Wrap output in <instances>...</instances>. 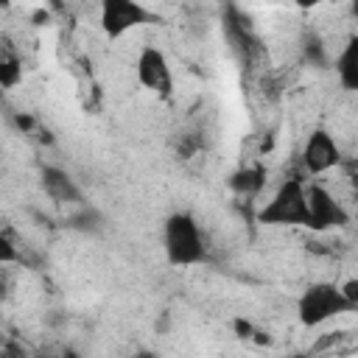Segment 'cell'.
I'll list each match as a JSON object with an SVG mask.
<instances>
[{
	"label": "cell",
	"mask_w": 358,
	"mask_h": 358,
	"mask_svg": "<svg viewBox=\"0 0 358 358\" xmlns=\"http://www.w3.org/2000/svg\"><path fill=\"white\" fill-rule=\"evenodd\" d=\"M162 249L171 266H196L204 263L207 257V246H204V235L199 221L190 213H171L162 224Z\"/></svg>",
	"instance_id": "obj_1"
},
{
	"label": "cell",
	"mask_w": 358,
	"mask_h": 358,
	"mask_svg": "<svg viewBox=\"0 0 358 358\" xmlns=\"http://www.w3.org/2000/svg\"><path fill=\"white\" fill-rule=\"evenodd\" d=\"M257 224L263 227H308V187L302 179H285L274 196L257 210Z\"/></svg>",
	"instance_id": "obj_2"
},
{
	"label": "cell",
	"mask_w": 358,
	"mask_h": 358,
	"mask_svg": "<svg viewBox=\"0 0 358 358\" xmlns=\"http://www.w3.org/2000/svg\"><path fill=\"white\" fill-rule=\"evenodd\" d=\"M358 310L336 282H310L296 299V316L305 327H319L336 316Z\"/></svg>",
	"instance_id": "obj_3"
},
{
	"label": "cell",
	"mask_w": 358,
	"mask_h": 358,
	"mask_svg": "<svg viewBox=\"0 0 358 358\" xmlns=\"http://www.w3.org/2000/svg\"><path fill=\"white\" fill-rule=\"evenodd\" d=\"M151 11L134 0H103L101 3V28L109 39H120L126 31L151 22Z\"/></svg>",
	"instance_id": "obj_4"
},
{
	"label": "cell",
	"mask_w": 358,
	"mask_h": 358,
	"mask_svg": "<svg viewBox=\"0 0 358 358\" xmlns=\"http://www.w3.org/2000/svg\"><path fill=\"white\" fill-rule=\"evenodd\" d=\"M134 70H137V81H140L145 90H151V92H157V95H162V98H168V95L173 92L171 64H168V59H165V53H162L159 48L145 45V48L137 53Z\"/></svg>",
	"instance_id": "obj_5"
},
{
	"label": "cell",
	"mask_w": 358,
	"mask_h": 358,
	"mask_svg": "<svg viewBox=\"0 0 358 358\" xmlns=\"http://www.w3.org/2000/svg\"><path fill=\"white\" fill-rule=\"evenodd\" d=\"M344 224H347V213L333 199V193L322 185H310L308 187V229L327 232V229H338Z\"/></svg>",
	"instance_id": "obj_6"
},
{
	"label": "cell",
	"mask_w": 358,
	"mask_h": 358,
	"mask_svg": "<svg viewBox=\"0 0 358 358\" xmlns=\"http://www.w3.org/2000/svg\"><path fill=\"white\" fill-rule=\"evenodd\" d=\"M341 159V151L333 140V134L327 129H313L305 140V148H302V165L308 173H324L330 168H336Z\"/></svg>",
	"instance_id": "obj_7"
},
{
	"label": "cell",
	"mask_w": 358,
	"mask_h": 358,
	"mask_svg": "<svg viewBox=\"0 0 358 358\" xmlns=\"http://www.w3.org/2000/svg\"><path fill=\"white\" fill-rule=\"evenodd\" d=\"M39 185H42L45 196L56 204H81L84 201V193L76 185V179L59 165H45L39 171Z\"/></svg>",
	"instance_id": "obj_8"
},
{
	"label": "cell",
	"mask_w": 358,
	"mask_h": 358,
	"mask_svg": "<svg viewBox=\"0 0 358 358\" xmlns=\"http://www.w3.org/2000/svg\"><path fill=\"white\" fill-rule=\"evenodd\" d=\"M336 76L344 90L358 92V34H352L336 56Z\"/></svg>",
	"instance_id": "obj_9"
},
{
	"label": "cell",
	"mask_w": 358,
	"mask_h": 358,
	"mask_svg": "<svg viewBox=\"0 0 358 358\" xmlns=\"http://www.w3.org/2000/svg\"><path fill=\"white\" fill-rule=\"evenodd\" d=\"M266 185V171L263 165H249V168H241L229 176V187L241 196H255L260 187Z\"/></svg>",
	"instance_id": "obj_10"
},
{
	"label": "cell",
	"mask_w": 358,
	"mask_h": 358,
	"mask_svg": "<svg viewBox=\"0 0 358 358\" xmlns=\"http://www.w3.org/2000/svg\"><path fill=\"white\" fill-rule=\"evenodd\" d=\"M6 42V39H3ZM22 81V59L8 48V42L3 45V53H0V84L6 90L17 87Z\"/></svg>",
	"instance_id": "obj_11"
},
{
	"label": "cell",
	"mask_w": 358,
	"mask_h": 358,
	"mask_svg": "<svg viewBox=\"0 0 358 358\" xmlns=\"http://www.w3.org/2000/svg\"><path fill=\"white\" fill-rule=\"evenodd\" d=\"M67 227H70V229H78V232H90V235H95V232L103 229V215H101L98 207H87V204H81V207L67 218Z\"/></svg>",
	"instance_id": "obj_12"
},
{
	"label": "cell",
	"mask_w": 358,
	"mask_h": 358,
	"mask_svg": "<svg viewBox=\"0 0 358 358\" xmlns=\"http://www.w3.org/2000/svg\"><path fill=\"white\" fill-rule=\"evenodd\" d=\"M0 263H22V241L11 227H3L0 232Z\"/></svg>",
	"instance_id": "obj_13"
},
{
	"label": "cell",
	"mask_w": 358,
	"mask_h": 358,
	"mask_svg": "<svg viewBox=\"0 0 358 358\" xmlns=\"http://www.w3.org/2000/svg\"><path fill=\"white\" fill-rule=\"evenodd\" d=\"M305 59L308 62H313L316 67H324V45H322V39L319 36H308L305 39Z\"/></svg>",
	"instance_id": "obj_14"
},
{
	"label": "cell",
	"mask_w": 358,
	"mask_h": 358,
	"mask_svg": "<svg viewBox=\"0 0 358 358\" xmlns=\"http://www.w3.org/2000/svg\"><path fill=\"white\" fill-rule=\"evenodd\" d=\"M0 358H31V355L25 352L22 344H17L14 338H6L3 341V350H0Z\"/></svg>",
	"instance_id": "obj_15"
},
{
	"label": "cell",
	"mask_w": 358,
	"mask_h": 358,
	"mask_svg": "<svg viewBox=\"0 0 358 358\" xmlns=\"http://www.w3.org/2000/svg\"><path fill=\"white\" fill-rule=\"evenodd\" d=\"M341 291H344V296L358 308V277H350V280L341 285Z\"/></svg>",
	"instance_id": "obj_16"
},
{
	"label": "cell",
	"mask_w": 358,
	"mask_h": 358,
	"mask_svg": "<svg viewBox=\"0 0 358 358\" xmlns=\"http://www.w3.org/2000/svg\"><path fill=\"white\" fill-rule=\"evenodd\" d=\"M232 327H235V333H238L241 338H255V333H257V330H255L249 322H243V319H235Z\"/></svg>",
	"instance_id": "obj_17"
},
{
	"label": "cell",
	"mask_w": 358,
	"mask_h": 358,
	"mask_svg": "<svg viewBox=\"0 0 358 358\" xmlns=\"http://www.w3.org/2000/svg\"><path fill=\"white\" fill-rule=\"evenodd\" d=\"M14 126H17L20 131H31V129H34V117H31V115H14Z\"/></svg>",
	"instance_id": "obj_18"
},
{
	"label": "cell",
	"mask_w": 358,
	"mask_h": 358,
	"mask_svg": "<svg viewBox=\"0 0 358 358\" xmlns=\"http://www.w3.org/2000/svg\"><path fill=\"white\" fill-rule=\"evenodd\" d=\"M31 358H62V352H53L50 347H45V350H39V352H34Z\"/></svg>",
	"instance_id": "obj_19"
},
{
	"label": "cell",
	"mask_w": 358,
	"mask_h": 358,
	"mask_svg": "<svg viewBox=\"0 0 358 358\" xmlns=\"http://www.w3.org/2000/svg\"><path fill=\"white\" fill-rule=\"evenodd\" d=\"M134 358H159V355L151 352V350H140V352H134Z\"/></svg>",
	"instance_id": "obj_20"
},
{
	"label": "cell",
	"mask_w": 358,
	"mask_h": 358,
	"mask_svg": "<svg viewBox=\"0 0 358 358\" xmlns=\"http://www.w3.org/2000/svg\"><path fill=\"white\" fill-rule=\"evenodd\" d=\"M350 14H352V17H355V20H358V0H355V3H352V6H350Z\"/></svg>",
	"instance_id": "obj_21"
},
{
	"label": "cell",
	"mask_w": 358,
	"mask_h": 358,
	"mask_svg": "<svg viewBox=\"0 0 358 358\" xmlns=\"http://www.w3.org/2000/svg\"><path fill=\"white\" fill-rule=\"evenodd\" d=\"M355 227H358V193H355Z\"/></svg>",
	"instance_id": "obj_22"
}]
</instances>
